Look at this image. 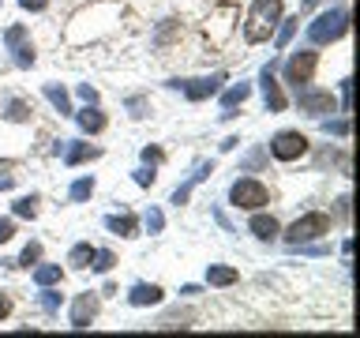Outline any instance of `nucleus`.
<instances>
[{
	"mask_svg": "<svg viewBox=\"0 0 360 338\" xmlns=\"http://www.w3.org/2000/svg\"><path fill=\"white\" fill-rule=\"evenodd\" d=\"M278 19H281V0H255L252 11H248L244 38H248V42H266Z\"/></svg>",
	"mask_w": 360,
	"mask_h": 338,
	"instance_id": "f257e3e1",
	"label": "nucleus"
},
{
	"mask_svg": "<svg viewBox=\"0 0 360 338\" xmlns=\"http://www.w3.org/2000/svg\"><path fill=\"white\" fill-rule=\"evenodd\" d=\"M345 30H349V11L345 8H330V11H323V15H315V23L308 27V38L315 45H326V42L345 38Z\"/></svg>",
	"mask_w": 360,
	"mask_h": 338,
	"instance_id": "f03ea898",
	"label": "nucleus"
},
{
	"mask_svg": "<svg viewBox=\"0 0 360 338\" xmlns=\"http://www.w3.org/2000/svg\"><path fill=\"white\" fill-rule=\"evenodd\" d=\"M229 203L233 207H244V211H259L263 203H270V192H266V184H259L255 177H240V180H233V188H229Z\"/></svg>",
	"mask_w": 360,
	"mask_h": 338,
	"instance_id": "7ed1b4c3",
	"label": "nucleus"
},
{
	"mask_svg": "<svg viewBox=\"0 0 360 338\" xmlns=\"http://www.w3.org/2000/svg\"><path fill=\"white\" fill-rule=\"evenodd\" d=\"M323 233H330V214L311 211V214H304V218H297L289 225L285 241L289 244H308V241H315V237H323Z\"/></svg>",
	"mask_w": 360,
	"mask_h": 338,
	"instance_id": "20e7f679",
	"label": "nucleus"
},
{
	"mask_svg": "<svg viewBox=\"0 0 360 338\" xmlns=\"http://www.w3.org/2000/svg\"><path fill=\"white\" fill-rule=\"evenodd\" d=\"M315 68H319V53H311V49H300V53H292L289 61H285V83L292 87H308L311 83V75H315Z\"/></svg>",
	"mask_w": 360,
	"mask_h": 338,
	"instance_id": "39448f33",
	"label": "nucleus"
},
{
	"mask_svg": "<svg viewBox=\"0 0 360 338\" xmlns=\"http://www.w3.org/2000/svg\"><path fill=\"white\" fill-rule=\"evenodd\" d=\"M304 151H308V139H304L300 132H278L274 139H270V154H274L278 162H297Z\"/></svg>",
	"mask_w": 360,
	"mask_h": 338,
	"instance_id": "423d86ee",
	"label": "nucleus"
},
{
	"mask_svg": "<svg viewBox=\"0 0 360 338\" xmlns=\"http://www.w3.org/2000/svg\"><path fill=\"white\" fill-rule=\"evenodd\" d=\"M297 94H300V109H304V113H311V117H326V113H334V109H338V101H334L330 90L300 87Z\"/></svg>",
	"mask_w": 360,
	"mask_h": 338,
	"instance_id": "0eeeda50",
	"label": "nucleus"
},
{
	"mask_svg": "<svg viewBox=\"0 0 360 338\" xmlns=\"http://www.w3.org/2000/svg\"><path fill=\"white\" fill-rule=\"evenodd\" d=\"M4 42H8V49H11V56H15L19 68H30L34 64V45L27 42V27H8Z\"/></svg>",
	"mask_w": 360,
	"mask_h": 338,
	"instance_id": "6e6552de",
	"label": "nucleus"
},
{
	"mask_svg": "<svg viewBox=\"0 0 360 338\" xmlns=\"http://www.w3.org/2000/svg\"><path fill=\"white\" fill-rule=\"evenodd\" d=\"M259 87H263V101H266L270 113H281V109H285V94H281V87H278V79H274V61H270L263 72H259Z\"/></svg>",
	"mask_w": 360,
	"mask_h": 338,
	"instance_id": "1a4fd4ad",
	"label": "nucleus"
},
{
	"mask_svg": "<svg viewBox=\"0 0 360 338\" xmlns=\"http://www.w3.org/2000/svg\"><path fill=\"white\" fill-rule=\"evenodd\" d=\"M94 315H98V297H94V293H79L75 304H72V327H75V331H83V327L94 323Z\"/></svg>",
	"mask_w": 360,
	"mask_h": 338,
	"instance_id": "9d476101",
	"label": "nucleus"
},
{
	"mask_svg": "<svg viewBox=\"0 0 360 338\" xmlns=\"http://www.w3.org/2000/svg\"><path fill=\"white\" fill-rule=\"evenodd\" d=\"M221 83H225V75L218 72V75H202V79H191V83H180V87H184L188 101H202V98L218 94V90H221Z\"/></svg>",
	"mask_w": 360,
	"mask_h": 338,
	"instance_id": "9b49d317",
	"label": "nucleus"
},
{
	"mask_svg": "<svg viewBox=\"0 0 360 338\" xmlns=\"http://www.w3.org/2000/svg\"><path fill=\"white\" fill-rule=\"evenodd\" d=\"M248 94H252V83H236V87H229V90H225V94H221V117L225 120H229V117H236V106H244V101H248Z\"/></svg>",
	"mask_w": 360,
	"mask_h": 338,
	"instance_id": "f8f14e48",
	"label": "nucleus"
},
{
	"mask_svg": "<svg viewBox=\"0 0 360 338\" xmlns=\"http://www.w3.org/2000/svg\"><path fill=\"white\" fill-rule=\"evenodd\" d=\"M128 301L135 304V308H146V304H158L162 301V286H150V282H135Z\"/></svg>",
	"mask_w": 360,
	"mask_h": 338,
	"instance_id": "ddd939ff",
	"label": "nucleus"
},
{
	"mask_svg": "<svg viewBox=\"0 0 360 338\" xmlns=\"http://www.w3.org/2000/svg\"><path fill=\"white\" fill-rule=\"evenodd\" d=\"M72 117L79 120V128H83V132H90V135H94V132H101V128H105V113H101V109H94V106H86V109H79V113H72Z\"/></svg>",
	"mask_w": 360,
	"mask_h": 338,
	"instance_id": "4468645a",
	"label": "nucleus"
},
{
	"mask_svg": "<svg viewBox=\"0 0 360 338\" xmlns=\"http://www.w3.org/2000/svg\"><path fill=\"white\" fill-rule=\"evenodd\" d=\"M41 94L53 101V109L60 113V117H72V113H75V109H72V101H68V90H64V87H56V83H45V87H41Z\"/></svg>",
	"mask_w": 360,
	"mask_h": 338,
	"instance_id": "2eb2a0df",
	"label": "nucleus"
},
{
	"mask_svg": "<svg viewBox=\"0 0 360 338\" xmlns=\"http://www.w3.org/2000/svg\"><path fill=\"white\" fill-rule=\"evenodd\" d=\"M248 230H252L259 241H274V237H278V218H274V214H255Z\"/></svg>",
	"mask_w": 360,
	"mask_h": 338,
	"instance_id": "dca6fc26",
	"label": "nucleus"
},
{
	"mask_svg": "<svg viewBox=\"0 0 360 338\" xmlns=\"http://www.w3.org/2000/svg\"><path fill=\"white\" fill-rule=\"evenodd\" d=\"M105 230H109V233H117V237H135L139 222H135L131 214H109V218H105Z\"/></svg>",
	"mask_w": 360,
	"mask_h": 338,
	"instance_id": "f3484780",
	"label": "nucleus"
},
{
	"mask_svg": "<svg viewBox=\"0 0 360 338\" xmlns=\"http://www.w3.org/2000/svg\"><path fill=\"white\" fill-rule=\"evenodd\" d=\"M207 173H210V162H202V165L195 169V173H191V177L184 180V184H180V188L173 192V203H176V207H180V203H188V196H191V188H195L199 180H207Z\"/></svg>",
	"mask_w": 360,
	"mask_h": 338,
	"instance_id": "a211bd4d",
	"label": "nucleus"
},
{
	"mask_svg": "<svg viewBox=\"0 0 360 338\" xmlns=\"http://www.w3.org/2000/svg\"><path fill=\"white\" fill-rule=\"evenodd\" d=\"M101 154V146H90V143H72V146H64V162L68 165H79V162H86V158H98Z\"/></svg>",
	"mask_w": 360,
	"mask_h": 338,
	"instance_id": "6ab92c4d",
	"label": "nucleus"
},
{
	"mask_svg": "<svg viewBox=\"0 0 360 338\" xmlns=\"http://www.w3.org/2000/svg\"><path fill=\"white\" fill-rule=\"evenodd\" d=\"M94 252H98L94 244H75L72 252H68V263H72L75 270H86V267H90V259H94Z\"/></svg>",
	"mask_w": 360,
	"mask_h": 338,
	"instance_id": "aec40b11",
	"label": "nucleus"
},
{
	"mask_svg": "<svg viewBox=\"0 0 360 338\" xmlns=\"http://www.w3.org/2000/svg\"><path fill=\"white\" fill-rule=\"evenodd\" d=\"M34 282H38V286H56V282H60V267L56 263L34 267Z\"/></svg>",
	"mask_w": 360,
	"mask_h": 338,
	"instance_id": "412c9836",
	"label": "nucleus"
},
{
	"mask_svg": "<svg viewBox=\"0 0 360 338\" xmlns=\"http://www.w3.org/2000/svg\"><path fill=\"white\" fill-rule=\"evenodd\" d=\"M68 196H72V203H83V199H90V196H94V177H79L75 184H72V192H68Z\"/></svg>",
	"mask_w": 360,
	"mask_h": 338,
	"instance_id": "4be33fe9",
	"label": "nucleus"
},
{
	"mask_svg": "<svg viewBox=\"0 0 360 338\" xmlns=\"http://www.w3.org/2000/svg\"><path fill=\"white\" fill-rule=\"evenodd\" d=\"M207 282H210V286H233V282H236V270H233V267H210V270H207Z\"/></svg>",
	"mask_w": 360,
	"mask_h": 338,
	"instance_id": "5701e85b",
	"label": "nucleus"
},
{
	"mask_svg": "<svg viewBox=\"0 0 360 338\" xmlns=\"http://www.w3.org/2000/svg\"><path fill=\"white\" fill-rule=\"evenodd\" d=\"M297 27H300V19H281V30H278V38H274L278 49H285V45L292 42V34H297Z\"/></svg>",
	"mask_w": 360,
	"mask_h": 338,
	"instance_id": "b1692460",
	"label": "nucleus"
},
{
	"mask_svg": "<svg viewBox=\"0 0 360 338\" xmlns=\"http://www.w3.org/2000/svg\"><path fill=\"white\" fill-rule=\"evenodd\" d=\"M112 263H117V259H112V252H105V248H98V252H94V259H90V267H94L98 275H105V270H109Z\"/></svg>",
	"mask_w": 360,
	"mask_h": 338,
	"instance_id": "393cba45",
	"label": "nucleus"
},
{
	"mask_svg": "<svg viewBox=\"0 0 360 338\" xmlns=\"http://www.w3.org/2000/svg\"><path fill=\"white\" fill-rule=\"evenodd\" d=\"M41 259V244L38 241H30L27 248H22V256H19V267H34Z\"/></svg>",
	"mask_w": 360,
	"mask_h": 338,
	"instance_id": "a878e982",
	"label": "nucleus"
},
{
	"mask_svg": "<svg viewBox=\"0 0 360 338\" xmlns=\"http://www.w3.org/2000/svg\"><path fill=\"white\" fill-rule=\"evenodd\" d=\"M27 117H30V106L19 101V98H11L8 101V120H27Z\"/></svg>",
	"mask_w": 360,
	"mask_h": 338,
	"instance_id": "bb28decb",
	"label": "nucleus"
},
{
	"mask_svg": "<svg viewBox=\"0 0 360 338\" xmlns=\"http://www.w3.org/2000/svg\"><path fill=\"white\" fill-rule=\"evenodd\" d=\"M15 214H19V218H34V214H38V199H34V196H22V199L15 203Z\"/></svg>",
	"mask_w": 360,
	"mask_h": 338,
	"instance_id": "cd10ccee",
	"label": "nucleus"
},
{
	"mask_svg": "<svg viewBox=\"0 0 360 338\" xmlns=\"http://www.w3.org/2000/svg\"><path fill=\"white\" fill-rule=\"evenodd\" d=\"M41 308L45 312H56V308H60V293L49 289V286H41Z\"/></svg>",
	"mask_w": 360,
	"mask_h": 338,
	"instance_id": "c85d7f7f",
	"label": "nucleus"
},
{
	"mask_svg": "<svg viewBox=\"0 0 360 338\" xmlns=\"http://www.w3.org/2000/svg\"><path fill=\"white\" fill-rule=\"evenodd\" d=\"M162 225H165V214L162 211H146V230H150V233H162Z\"/></svg>",
	"mask_w": 360,
	"mask_h": 338,
	"instance_id": "c756f323",
	"label": "nucleus"
},
{
	"mask_svg": "<svg viewBox=\"0 0 360 338\" xmlns=\"http://www.w3.org/2000/svg\"><path fill=\"white\" fill-rule=\"evenodd\" d=\"M323 128L330 132V135H349V117H342V120H323Z\"/></svg>",
	"mask_w": 360,
	"mask_h": 338,
	"instance_id": "7c9ffc66",
	"label": "nucleus"
},
{
	"mask_svg": "<svg viewBox=\"0 0 360 338\" xmlns=\"http://www.w3.org/2000/svg\"><path fill=\"white\" fill-rule=\"evenodd\" d=\"M79 98H83L86 106H98V90L90 87V83H79Z\"/></svg>",
	"mask_w": 360,
	"mask_h": 338,
	"instance_id": "2f4dec72",
	"label": "nucleus"
},
{
	"mask_svg": "<svg viewBox=\"0 0 360 338\" xmlns=\"http://www.w3.org/2000/svg\"><path fill=\"white\" fill-rule=\"evenodd\" d=\"M342 109L345 113L353 109V83H349V79H342Z\"/></svg>",
	"mask_w": 360,
	"mask_h": 338,
	"instance_id": "473e14b6",
	"label": "nucleus"
},
{
	"mask_svg": "<svg viewBox=\"0 0 360 338\" xmlns=\"http://www.w3.org/2000/svg\"><path fill=\"white\" fill-rule=\"evenodd\" d=\"M15 237V222L11 218H0V241H11Z\"/></svg>",
	"mask_w": 360,
	"mask_h": 338,
	"instance_id": "72a5a7b5",
	"label": "nucleus"
},
{
	"mask_svg": "<svg viewBox=\"0 0 360 338\" xmlns=\"http://www.w3.org/2000/svg\"><path fill=\"white\" fill-rule=\"evenodd\" d=\"M143 162H146V165H158V162H162V151H158V146H146V151H143Z\"/></svg>",
	"mask_w": 360,
	"mask_h": 338,
	"instance_id": "f704fd0d",
	"label": "nucleus"
},
{
	"mask_svg": "<svg viewBox=\"0 0 360 338\" xmlns=\"http://www.w3.org/2000/svg\"><path fill=\"white\" fill-rule=\"evenodd\" d=\"M135 184L150 188V184H154V173H146V169H135Z\"/></svg>",
	"mask_w": 360,
	"mask_h": 338,
	"instance_id": "c9c22d12",
	"label": "nucleus"
},
{
	"mask_svg": "<svg viewBox=\"0 0 360 338\" xmlns=\"http://www.w3.org/2000/svg\"><path fill=\"white\" fill-rule=\"evenodd\" d=\"M19 4L27 11H45V8H49V0H19Z\"/></svg>",
	"mask_w": 360,
	"mask_h": 338,
	"instance_id": "e433bc0d",
	"label": "nucleus"
},
{
	"mask_svg": "<svg viewBox=\"0 0 360 338\" xmlns=\"http://www.w3.org/2000/svg\"><path fill=\"white\" fill-rule=\"evenodd\" d=\"M128 109H131V117H146V113H143V109H146V106H143V98H131V101H128Z\"/></svg>",
	"mask_w": 360,
	"mask_h": 338,
	"instance_id": "4c0bfd02",
	"label": "nucleus"
},
{
	"mask_svg": "<svg viewBox=\"0 0 360 338\" xmlns=\"http://www.w3.org/2000/svg\"><path fill=\"white\" fill-rule=\"evenodd\" d=\"M8 308H11V301L4 297V293H0V320H4V315H8Z\"/></svg>",
	"mask_w": 360,
	"mask_h": 338,
	"instance_id": "58836bf2",
	"label": "nucleus"
},
{
	"mask_svg": "<svg viewBox=\"0 0 360 338\" xmlns=\"http://www.w3.org/2000/svg\"><path fill=\"white\" fill-rule=\"evenodd\" d=\"M8 184H11V180H8V177H4V180H0V188H8Z\"/></svg>",
	"mask_w": 360,
	"mask_h": 338,
	"instance_id": "ea45409f",
	"label": "nucleus"
}]
</instances>
